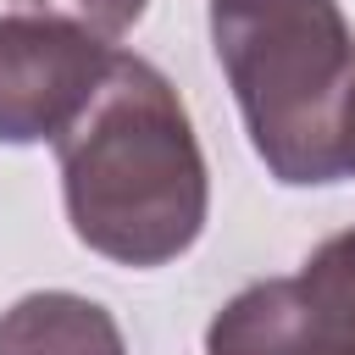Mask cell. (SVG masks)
Here are the masks:
<instances>
[{"instance_id":"1","label":"cell","mask_w":355,"mask_h":355,"mask_svg":"<svg viewBox=\"0 0 355 355\" xmlns=\"http://www.w3.org/2000/svg\"><path fill=\"white\" fill-rule=\"evenodd\" d=\"M55 161L72 233L116 266H166L205 227L200 139L178 89L144 55H111L83 111L55 133Z\"/></svg>"},{"instance_id":"2","label":"cell","mask_w":355,"mask_h":355,"mask_svg":"<svg viewBox=\"0 0 355 355\" xmlns=\"http://www.w3.org/2000/svg\"><path fill=\"white\" fill-rule=\"evenodd\" d=\"M211 44L277 183L355 178V33L338 0H211Z\"/></svg>"},{"instance_id":"3","label":"cell","mask_w":355,"mask_h":355,"mask_svg":"<svg viewBox=\"0 0 355 355\" xmlns=\"http://www.w3.org/2000/svg\"><path fill=\"white\" fill-rule=\"evenodd\" d=\"M205 355H355V227L316 244L294 277L233 294L205 327Z\"/></svg>"},{"instance_id":"4","label":"cell","mask_w":355,"mask_h":355,"mask_svg":"<svg viewBox=\"0 0 355 355\" xmlns=\"http://www.w3.org/2000/svg\"><path fill=\"white\" fill-rule=\"evenodd\" d=\"M111 55L105 39L72 22L39 11L0 17V144L55 139L83 111Z\"/></svg>"},{"instance_id":"5","label":"cell","mask_w":355,"mask_h":355,"mask_svg":"<svg viewBox=\"0 0 355 355\" xmlns=\"http://www.w3.org/2000/svg\"><path fill=\"white\" fill-rule=\"evenodd\" d=\"M0 355H128V344L105 305L44 288L0 311Z\"/></svg>"},{"instance_id":"6","label":"cell","mask_w":355,"mask_h":355,"mask_svg":"<svg viewBox=\"0 0 355 355\" xmlns=\"http://www.w3.org/2000/svg\"><path fill=\"white\" fill-rule=\"evenodd\" d=\"M17 6L39 11V17H55V22H72V28H83V33L111 44V39H122L144 17L150 0H17Z\"/></svg>"}]
</instances>
